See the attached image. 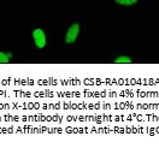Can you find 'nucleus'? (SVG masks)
<instances>
[{"label":"nucleus","mask_w":159,"mask_h":148,"mask_svg":"<svg viewBox=\"0 0 159 148\" xmlns=\"http://www.w3.org/2000/svg\"><path fill=\"white\" fill-rule=\"evenodd\" d=\"M80 24L79 23H74L69 29H68V33H66V36H65V42L66 43H74L80 35Z\"/></svg>","instance_id":"1"},{"label":"nucleus","mask_w":159,"mask_h":148,"mask_svg":"<svg viewBox=\"0 0 159 148\" xmlns=\"http://www.w3.org/2000/svg\"><path fill=\"white\" fill-rule=\"evenodd\" d=\"M33 39L38 48H43L46 46V35L42 29H35L33 31Z\"/></svg>","instance_id":"2"},{"label":"nucleus","mask_w":159,"mask_h":148,"mask_svg":"<svg viewBox=\"0 0 159 148\" xmlns=\"http://www.w3.org/2000/svg\"><path fill=\"white\" fill-rule=\"evenodd\" d=\"M117 64H129L131 63V59H130L129 57H125V56H122V57H118V58H116L115 60Z\"/></svg>","instance_id":"4"},{"label":"nucleus","mask_w":159,"mask_h":148,"mask_svg":"<svg viewBox=\"0 0 159 148\" xmlns=\"http://www.w3.org/2000/svg\"><path fill=\"white\" fill-rule=\"evenodd\" d=\"M10 61V57L5 52H0V64H6Z\"/></svg>","instance_id":"5"},{"label":"nucleus","mask_w":159,"mask_h":148,"mask_svg":"<svg viewBox=\"0 0 159 148\" xmlns=\"http://www.w3.org/2000/svg\"><path fill=\"white\" fill-rule=\"evenodd\" d=\"M115 1H116V4L124 5V6H131V5L138 2V0H115Z\"/></svg>","instance_id":"3"}]
</instances>
